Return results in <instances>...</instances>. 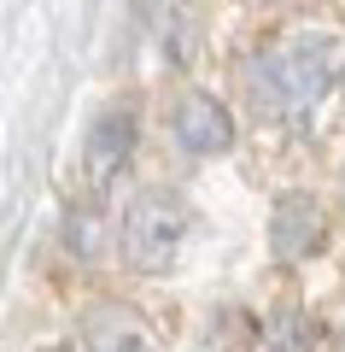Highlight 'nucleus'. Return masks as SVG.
Here are the masks:
<instances>
[{
	"instance_id": "1",
	"label": "nucleus",
	"mask_w": 345,
	"mask_h": 352,
	"mask_svg": "<svg viewBox=\"0 0 345 352\" xmlns=\"http://www.w3.org/2000/svg\"><path fill=\"white\" fill-rule=\"evenodd\" d=\"M333 76H340V47L328 36H287L275 47H263L246 65V94L263 118L275 124H310L322 100H328Z\"/></svg>"
},
{
	"instance_id": "2",
	"label": "nucleus",
	"mask_w": 345,
	"mask_h": 352,
	"mask_svg": "<svg viewBox=\"0 0 345 352\" xmlns=\"http://www.w3.org/2000/svg\"><path fill=\"white\" fill-rule=\"evenodd\" d=\"M182 229H187V212L176 194H141L135 206L123 212V229H117V247L135 270H164L182 247Z\"/></svg>"
},
{
	"instance_id": "3",
	"label": "nucleus",
	"mask_w": 345,
	"mask_h": 352,
	"mask_svg": "<svg viewBox=\"0 0 345 352\" xmlns=\"http://www.w3.org/2000/svg\"><path fill=\"white\" fill-rule=\"evenodd\" d=\"M170 135H176V147H182V153L205 159V153H222L228 141H235V124H228V112H222L217 100L187 94V100L176 106V118H170Z\"/></svg>"
},
{
	"instance_id": "4",
	"label": "nucleus",
	"mask_w": 345,
	"mask_h": 352,
	"mask_svg": "<svg viewBox=\"0 0 345 352\" xmlns=\"http://www.w3.org/2000/svg\"><path fill=\"white\" fill-rule=\"evenodd\" d=\"M129 147H135V118H129L123 106L99 112V118H94V129H88V147H82L88 176H94V182H111V176L123 170Z\"/></svg>"
},
{
	"instance_id": "5",
	"label": "nucleus",
	"mask_w": 345,
	"mask_h": 352,
	"mask_svg": "<svg viewBox=\"0 0 345 352\" xmlns=\"http://www.w3.org/2000/svg\"><path fill=\"white\" fill-rule=\"evenodd\" d=\"M275 252L281 258H305L310 247L322 241V212H316V200H305V194H287L281 206H275Z\"/></svg>"
},
{
	"instance_id": "6",
	"label": "nucleus",
	"mask_w": 345,
	"mask_h": 352,
	"mask_svg": "<svg viewBox=\"0 0 345 352\" xmlns=\"http://www.w3.org/2000/svg\"><path fill=\"white\" fill-rule=\"evenodd\" d=\"M88 352H152V335L129 311H94L88 317Z\"/></svg>"
},
{
	"instance_id": "7",
	"label": "nucleus",
	"mask_w": 345,
	"mask_h": 352,
	"mask_svg": "<svg viewBox=\"0 0 345 352\" xmlns=\"http://www.w3.org/2000/svg\"><path fill=\"white\" fill-rule=\"evenodd\" d=\"M270 340H275V352H305L316 335H305V323H298V317H281V323L270 329Z\"/></svg>"
},
{
	"instance_id": "8",
	"label": "nucleus",
	"mask_w": 345,
	"mask_h": 352,
	"mask_svg": "<svg viewBox=\"0 0 345 352\" xmlns=\"http://www.w3.org/2000/svg\"><path fill=\"white\" fill-rule=\"evenodd\" d=\"M53 352H64V346H53Z\"/></svg>"
}]
</instances>
